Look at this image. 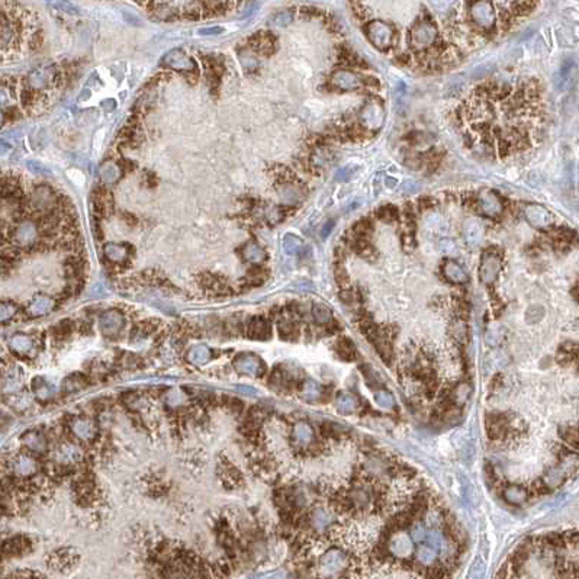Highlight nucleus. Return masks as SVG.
<instances>
[{"label":"nucleus","mask_w":579,"mask_h":579,"mask_svg":"<svg viewBox=\"0 0 579 579\" xmlns=\"http://www.w3.org/2000/svg\"><path fill=\"white\" fill-rule=\"evenodd\" d=\"M350 571L348 553L341 547H328L315 565V575L319 579H344Z\"/></svg>","instance_id":"1"},{"label":"nucleus","mask_w":579,"mask_h":579,"mask_svg":"<svg viewBox=\"0 0 579 579\" xmlns=\"http://www.w3.org/2000/svg\"><path fill=\"white\" fill-rule=\"evenodd\" d=\"M513 419L507 414L492 412L486 415V436L494 441H502L513 434Z\"/></svg>","instance_id":"2"},{"label":"nucleus","mask_w":579,"mask_h":579,"mask_svg":"<svg viewBox=\"0 0 579 579\" xmlns=\"http://www.w3.org/2000/svg\"><path fill=\"white\" fill-rule=\"evenodd\" d=\"M367 37L370 42L378 50H388L392 47L395 40V29L392 25L383 20H373L366 26Z\"/></svg>","instance_id":"3"},{"label":"nucleus","mask_w":579,"mask_h":579,"mask_svg":"<svg viewBox=\"0 0 579 579\" xmlns=\"http://www.w3.org/2000/svg\"><path fill=\"white\" fill-rule=\"evenodd\" d=\"M415 543L411 540L409 534L404 531H397L389 536V539L385 541L386 550L391 556V559L395 560H408L415 550Z\"/></svg>","instance_id":"4"},{"label":"nucleus","mask_w":579,"mask_h":579,"mask_svg":"<svg viewBox=\"0 0 579 579\" xmlns=\"http://www.w3.org/2000/svg\"><path fill=\"white\" fill-rule=\"evenodd\" d=\"M56 203H57V196L51 186L38 184L32 189L31 196H29V205L35 212L47 215V214L53 212Z\"/></svg>","instance_id":"5"},{"label":"nucleus","mask_w":579,"mask_h":579,"mask_svg":"<svg viewBox=\"0 0 579 579\" xmlns=\"http://www.w3.org/2000/svg\"><path fill=\"white\" fill-rule=\"evenodd\" d=\"M501 272V257L497 253L486 251L482 257L480 267H479V278L482 283L492 285Z\"/></svg>","instance_id":"6"},{"label":"nucleus","mask_w":579,"mask_h":579,"mask_svg":"<svg viewBox=\"0 0 579 579\" xmlns=\"http://www.w3.org/2000/svg\"><path fill=\"white\" fill-rule=\"evenodd\" d=\"M437 40V28L434 23L425 20L419 22L414 26L411 32V44L417 48H425L436 42Z\"/></svg>","instance_id":"7"},{"label":"nucleus","mask_w":579,"mask_h":579,"mask_svg":"<svg viewBox=\"0 0 579 579\" xmlns=\"http://www.w3.org/2000/svg\"><path fill=\"white\" fill-rule=\"evenodd\" d=\"M163 64L166 67H169V68H173L176 71H183L184 74L198 71V65L195 62V60L189 57L184 51L177 50V48L172 50L170 53L166 54V57L163 60Z\"/></svg>","instance_id":"8"},{"label":"nucleus","mask_w":579,"mask_h":579,"mask_svg":"<svg viewBox=\"0 0 579 579\" xmlns=\"http://www.w3.org/2000/svg\"><path fill=\"white\" fill-rule=\"evenodd\" d=\"M470 15L473 22L483 29H491L495 23V10L491 1L473 3L470 7Z\"/></svg>","instance_id":"9"},{"label":"nucleus","mask_w":579,"mask_h":579,"mask_svg":"<svg viewBox=\"0 0 579 579\" xmlns=\"http://www.w3.org/2000/svg\"><path fill=\"white\" fill-rule=\"evenodd\" d=\"M478 206H479L480 212L489 218H497L504 211L502 200L499 199L498 195H495L491 190L480 192V195L478 196Z\"/></svg>","instance_id":"10"},{"label":"nucleus","mask_w":579,"mask_h":579,"mask_svg":"<svg viewBox=\"0 0 579 579\" xmlns=\"http://www.w3.org/2000/svg\"><path fill=\"white\" fill-rule=\"evenodd\" d=\"M38 224L35 221L31 220H23L20 221L15 231L12 232V238L15 242H18L19 245H31V244H37V238H38Z\"/></svg>","instance_id":"11"},{"label":"nucleus","mask_w":579,"mask_h":579,"mask_svg":"<svg viewBox=\"0 0 579 579\" xmlns=\"http://www.w3.org/2000/svg\"><path fill=\"white\" fill-rule=\"evenodd\" d=\"M524 215H525V220L530 222V225L537 230H546L553 224L552 214L546 208L539 206V205H528L524 209Z\"/></svg>","instance_id":"12"},{"label":"nucleus","mask_w":579,"mask_h":579,"mask_svg":"<svg viewBox=\"0 0 579 579\" xmlns=\"http://www.w3.org/2000/svg\"><path fill=\"white\" fill-rule=\"evenodd\" d=\"M292 440L296 447H299L302 450H308L312 446V443L315 441V434H314L312 425L306 421H299L298 424H295L293 433H292Z\"/></svg>","instance_id":"13"},{"label":"nucleus","mask_w":579,"mask_h":579,"mask_svg":"<svg viewBox=\"0 0 579 579\" xmlns=\"http://www.w3.org/2000/svg\"><path fill=\"white\" fill-rule=\"evenodd\" d=\"M331 83L334 84V87H337L339 90H344V92H351V90H357L361 87V80L360 77L350 71V70H339L333 74L331 77Z\"/></svg>","instance_id":"14"},{"label":"nucleus","mask_w":579,"mask_h":579,"mask_svg":"<svg viewBox=\"0 0 579 579\" xmlns=\"http://www.w3.org/2000/svg\"><path fill=\"white\" fill-rule=\"evenodd\" d=\"M360 120L361 123L369 128V129H378L382 122H383V109L379 103L376 102H370L367 103L361 114H360Z\"/></svg>","instance_id":"15"},{"label":"nucleus","mask_w":579,"mask_h":579,"mask_svg":"<svg viewBox=\"0 0 579 579\" xmlns=\"http://www.w3.org/2000/svg\"><path fill=\"white\" fill-rule=\"evenodd\" d=\"M54 79H56V70L53 67L38 68L29 74L28 84L31 90H42L47 89L51 83H54Z\"/></svg>","instance_id":"16"},{"label":"nucleus","mask_w":579,"mask_h":579,"mask_svg":"<svg viewBox=\"0 0 579 579\" xmlns=\"http://www.w3.org/2000/svg\"><path fill=\"white\" fill-rule=\"evenodd\" d=\"M132 247L129 244H116V242H108L103 245V254L105 257L115 264H122L125 263L132 254Z\"/></svg>","instance_id":"17"},{"label":"nucleus","mask_w":579,"mask_h":579,"mask_svg":"<svg viewBox=\"0 0 579 579\" xmlns=\"http://www.w3.org/2000/svg\"><path fill=\"white\" fill-rule=\"evenodd\" d=\"M29 549H31V543L26 537H13L1 544L0 553L6 558H13V556L25 555Z\"/></svg>","instance_id":"18"},{"label":"nucleus","mask_w":579,"mask_h":579,"mask_svg":"<svg viewBox=\"0 0 579 579\" xmlns=\"http://www.w3.org/2000/svg\"><path fill=\"white\" fill-rule=\"evenodd\" d=\"M414 558H415V562L418 563V566H419L422 571H427V569H430L431 566L437 565L439 552L434 550V549H433L431 546H428V544H419V546L414 550Z\"/></svg>","instance_id":"19"},{"label":"nucleus","mask_w":579,"mask_h":579,"mask_svg":"<svg viewBox=\"0 0 579 579\" xmlns=\"http://www.w3.org/2000/svg\"><path fill=\"white\" fill-rule=\"evenodd\" d=\"M250 42L253 50L263 56H272L276 50V40L270 32H259L251 38Z\"/></svg>","instance_id":"20"},{"label":"nucleus","mask_w":579,"mask_h":579,"mask_svg":"<svg viewBox=\"0 0 579 579\" xmlns=\"http://www.w3.org/2000/svg\"><path fill=\"white\" fill-rule=\"evenodd\" d=\"M247 334L253 340H267L272 336V327L263 317H254L247 327Z\"/></svg>","instance_id":"21"},{"label":"nucleus","mask_w":579,"mask_h":579,"mask_svg":"<svg viewBox=\"0 0 579 579\" xmlns=\"http://www.w3.org/2000/svg\"><path fill=\"white\" fill-rule=\"evenodd\" d=\"M203 65H205L209 86H217L221 80L222 73H224L222 60L220 57H215V56H206V57H203Z\"/></svg>","instance_id":"22"},{"label":"nucleus","mask_w":579,"mask_h":579,"mask_svg":"<svg viewBox=\"0 0 579 579\" xmlns=\"http://www.w3.org/2000/svg\"><path fill=\"white\" fill-rule=\"evenodd\" d=\"M241 257L244 259V261L253 264V266H259L266 260V251L254 241H248L241 247Z\"/></svg>","instance_id":"23"},{"label":"nucleus","mask_w":579,"mask_h":579,"mask_svg":"<svg viewBox=\"0 0 579 579\" xmlns=\"http://www.w3.org/2000/svg\"><path fill=\"white\" fill-rule=\"evenodd\" d=\"M565 480H566V472L560 466H553L546 470L541 479V485L544 486L546 491H552L562 486Z\"/></svg>","instance_id":"24"},{"label":"nucleus","mask_w":579,"mask_h":579,"mask_svg":"<svg viewBox=\"0 0 579 579\" xmlns=\"http://www.w3.org/2000/svg\"><path fill=\"white\" fill-rule=\"evenodd\" d=\"M502 498L505 502L520 507L527 502L528 499V491L521 486V485H508L502 489Z\"/></svg>","instance_id":"25"},{"label":"nucleus","mask_w":579,"mask_h":579,"mask_svg":"<svg viewBox=\"0 0 579 579\" xmlns=\"http://www.w3.org/2000/svg\"><path fill=\"white\" fill-rule=\"evenodd\" d=\"M324 394H325V389H324L319 383H317L315 380H312V379H306V380L302 383V386H300V395H302L303 399L308 401V402H318V401H322V399L325 398Z\"/></svg>","instance_id":"26"},{"label":"nucleus","mask_w":579,"mask_h":579,"mask_svg":"<svg viewBox=\"0 0 579 579\" xmlns=\"http://www.w3.org/2000/svg\"><path fill=\"white\" fill-rule=\"evenodd\" d=\"M443 275L444 278L456 285H462L467 282V273L463 270V267L460 264H458L453 260H447L443 266Z\"/></svg>","instance_id":"27"},{"label":"nucleus","mask_w":579,"mask_h":579,"mask_svg":"<svg viewBox=\"0 0 579 579\" xmlns=\"http://www.w3.org/2000/svg\"><path fill=\"white\" fill-rule=\"evenodd\" d=\"M336 408H337V411L340 414L350 415V414L356 412L360 408V401L354 395H351L348 392H341L336 398Z\"/></svg>","instance_id":"28"},{"label":"nucleus","mask_w":579,"mask_h":579,"mask_svg":"<svg viewBox=\"0 0 579 579\" xmlns=\"http://www.w3.org/2000/svg\"><path fill=\"white\" fill-rule=\"evenodd\" d=\"M334 522V516L330 511H325L324 508H317L309 514V524H312V527L315 530L324 531L327 530L331 524Z\"/></svg>","instance_id":"29"},{"label":"nucleus","mask_w":579,"mask_h":579,"mask_svg":"<svg viewBox=\"0 0 579 579\" xmlns=\"http://www.w3.org/2000/svg\"><path fill=\"white\" fill-rule=\"evenodd\" d=\"M16 35V29L13 22L9 19L4 10L0 9V45H9Z\"/></svg>","instance_id":"30"},{"label":"nucleus","mask_w":579,"mask_h":579,"mask_svg":"<svg viewBox=\"0 0 579 579\" xmlns=\"http://www.w3.org/2000/svg\"><path fill=\"white\" fill-rule=\"evenodd\" d=\"M334 348H336L337 356L344 361H353L357 359V348L354 346V343L347 337L339 339L334 344Z\"/></svg>","instance_id":"31"},{"label":"nucleus","mask_w":579,"mask_h":579,"mask_svg":"<svg viewBox=\"0 0 579 579\" xmlns=\"http://www.w3.org/2000/svg\"><path fill=\"white\" fill-rule=\"evenodd\" d=\"M100 179H102V181L105 183V184H112V183H115V181H118L119 180V177H120V174H122V170H120V167H119V164H116V163H114V161H105L102 166H100Z\"/></svg>","instance_id":"32"},{"label":"nucleus","mask_w":579,"mask_h":579,"mask_svg":"<svg viewBox=\"0 0 579 579\" xmlns=\"http://www.w3.org/2000/svg\"><path fill=\"white\" fill-rule=\"evenodd\" d=\"M483 234H485L483 227L479 222H476V221H470L464 227V238H466L469 245L480 244V241L483 240Z\"/></svg>","instance_id":"33"},{"label":"nucleus","mask_w":579,"mask_h":579,"mask_svg":"<svg viewBox=\"0 0 579 579\" xmlns=\"http://www.w3.org/2000/svg\"><path fill=\"white\" fill-rule=\"evenodd\" d=\"M54 306V300L48 296H38L28 308L29 315L32 317H38V315H44L47 314L51 308Z\"/></svg>","instance_id":"34"},{"label":"nucleus","mask_w":579,"mask_h":579,"mask_svg":"<svg viewBox=\"0 0 579 579\" xmlns=\"http://www.w3.org/2000/svg\"><path fill=\"white\" fill-rule=\"evenodd\" d=\"M312 318L317 324L319 325H330V322L333 321V312L328 306L322 305V303H314L312 309H311Z\"/></svg>","instance_id":"35"},{"label":"nucleus","mask_w":579,"mask_h":579,"mask_svg":"<svg viewBox=\"0 0 579 579\" xmlns=\"http://www.w3.org/2000/svg\"><path fill=\"white\" fill-rule=\"evenodd\" d=\"M279 192V196H280V200L283 202V203H286V205H293V203H296L299 199H300V190L295 186V184H290V183H286V184H282V187L278 190Z\"/></svg>","instance_id":"36"},{"label":"nucleus","mask_w":579,"mask_h":579,"mask_svg":"<svg viewBox=\"0 0 579 579\" xmlns=\"http://www.w3.org/2000/svg\"><path fill=\"white\" fill-rule=\"evenodd\" d=\"M9 346H10V348H12L15 353H18V354H25L28 350H31L32 341H31L29 337H26V336H23V334H16V336H13V337L10 339Z\"/></svg>","instance_id":"37"},{"label":"nucleus","mask_w":579,"mask_h":579,"mask_svg":"<svg viewBox=\"0 0 579 579\" xmlns=\"http://www.w3.org/2000/svg\"><path fill=\"white\" fill-rule=\"evenodd\" d=\"M278 331H279L280 337L285 339V340L296 339L298 334H299L296 324L289 321V319H282V321H279V324H278Z\"/></svg>","instance_id":"38"},{"label":"nucleus","mask_w":579,"mask_h":579,"mask_svg":"<svg viewBox=\"0 0 579 579\" xmlns=\"http://www.w3.org/2000/svg\"><path fill=\"white\" fill-rule=\"evenodd\" d=\"M302 240L300 238H298L296 235H293V234H288V235H285V238H283V250L288 253V254H290V256H293V254H298L300 250H302Z\"/></svg>","instance_id":"39"},{"label":"nucleus","mask_w":579,"mask_h":579,"mask_svg":"<svg viewBox=\"0 0 579 579\" xmlns=\"http://www.w3.org/2000/svg\"><path fill=\"white\" fill-rule=\"evenodd\" d=\"M375 402L383 409H392L395 406V399L392 394H389L385 389H379L375 392Z\"/></svg>","instance_id":"40"},{"label":"nucleus","mask_w":579,"mask_h":579,"mask_svg":"<svg viewBox=\"0 0 579 579\" xmlns=\"http://www.w3.org/2000/svg\"><path fill=\"white\" fill-rule=\"evenodd\" d=\"M559 434H560L562 440L566 444L572 446L574 449L578 447V430H577V427H563V428H560Z\"/></svg>","instance_id":"41"},{"label":"nucleus","mask_w":579,"mask_h":579,"mask_svg":"<svg viewBox=\"0 0 579 579\" xmlns=\"http://www.w3.org/2000/svg\"><path fill=\"white\" fill-rule=\"evenodd\" d=\"M427 528L421 522L415 521L409 527V537L414 543H422L425 540Z\"/></svg>","instance_id":"42"},{"label":"nucleus","mask_w":579,"mask_h":579,"mask_svg":"<svg viewBox=\"0 0 579 579\" xmlns=\"http://www.w3.org/2000/svg\"><path fill=\"white\" fill-rule=\"evenodd\" d=\"M452 334H453V339H455L456 341H459V343H464V341H466V339H467V328H466L464 321L458 319V321L453 322V325H452Z\"/></svg>","instance_id":"43"},{"label":"nucleus","mask_w":579,"mask_h":579,"mask_svg":"<svg viewBox=\"0 0 579 579\" xmlns=\"http://www.w3.org/2000/svg\"><path fill=\"white\" fill-rule=\"evenodd\" d=\"M18 311V306L13 302H0V322L9 321Z\"/></svg>","instance_id":"44"},{"label":"nucleus","mask_w":579,"mask_h":579,"mask_svg":"<svg viewBox=\"0 0 579 579\" xmlns=\"http://www.w3.org/2000/svg\"><path fill=\"white\" fill-rule=\"evenodd\" d=\"M361 372H363V378L366 379V382H367V385L370 386V388H373V389H376V388H382V382H380V379L378 378V375L370 369V367H367V366H363L361 367Z\"/></svg>","instance_id":"45"},{"label":"nucleus","mask_w":579,"mask_h":579,"mask_svg":"<svg viewBox=\"0 0 579 579\" xmlns=\"http://www.w3.org/2000/svg\"><path fill=\"white\" fill-rule=\"evenodd\" d=\"M543 315H544V309L541 308V306H531V308H528L527 309V312H525V321L528 322V324H536V322H539L541 318H543Z\"/></svg>","instance_id":"46"},{"label":"nucleus","mask_w":579,"mask_h":579,"mask_svg":"<svg viewBox=\"0 0 579 579\" xmlns=\"http://www.w3.org/2000/svg\"><path fill=\"white\" fill-rule=\"evenodd\" d=\"M397 217H398V212L394 206H382L378 211V218L385 222H391V221L397 220Z\"/></svg>","instance_id":"47"},{"label":"nucleus","mask_w":579,"mask_h":579,"mask_svg":"<svg viewBox=\"0 0 579 579\" xmlns=\"http://www.w3.org/2000/svg\"><path fill=\"white\" fill-rule=\"evenodd\" d=\"M356 172H357V167H356V166H346V167H343V169H340V170L337 172V174H336V180H337V181L346 183V181L351 180V179L356 176Z\"/></svg>","instance_id":"48"},{"label":"nucleus","mask_w":579,"mask_h":579,"mask_svg":"<svg viewBox=\"0 0 579 579\" xmlns=\"http://www.w3.org/2000/svg\"><path fill=\"white\" fill-rule=\"evenodd\" d=\"M572 61H565V64L562 65V68L559 70V80H558V86L560 87L563 81H568L571 79L572 74Z\"/></svg>","instance_id":"49"},{"label":"nucleus","mask_w":579,"mask_h":579,"mask_svg":"<svg viewBox=\"0 0 579 579\" xmlns=\"http://www.w3.org/2000/svg\"><path fill=\"white\" fill-rule=\"evenodd\" d=\"M240 60H241V64H242V67H244L245 70H256V68L259 67L257 58L254 57V56H251L250 53H242V54L240 56Z\"/></svg>","instance_id":"50"},{"label":"nucleus","mask_w":579,"mask_h":579,"mask_svg":"<svg viewBox=\"0 0 579 579\" xmlns=\"http://www.w3.org/2000/svg\"><path fill=\"white\" fill-rule=\"evenodd\" d=\"M67 176H68V179H70L76 186H83L84 181H86L84 174L81 173L80 170H77V169H70V170L67 172Z\"/></svg>","instance_id":"51"},{"label":"nucleus","mask_w":579,"mask_h":579,"mask_svg":"<svg viewBox=\"0 0 579 579\" xmlns=\"http://www.w3.org/2000/svg\"><path fill=\"white\" fill-rule=\"evenodd\" d=\"M58 337H65L71 333V322L70 321H61L60 324L56 325V328L53 330Z\"/></svg>","instance_id":"52"},{"label":"nucleus","mask_w":579,"mask_h":579,"mask_svg":"<svg viewBox=\"0 0 579 579\" xmlns=\"http://www.w3.org/2000/svg\"><path fill=\"white\" fill-rule=\"evenodd\" d=\"M292 20V13L290 12H280L278 15H275L273 18V23L278 26H286Z\"/></svg>","instance_id":"53"},{"label":"nucleus","mask_w":579,"mask_h":579,"mask_svg":"<svg viewBox=\"0 0 579 579\" xmlns=\"http://www.w3.org/2000/svg\"><path fill=\"white\" fill-rule=\"evenodd\" d=\"M499 341H501V334H499V330L498 328H492V330H489L488 331V334H486V343L489 344V346H498L499 344Z\"/></svg>","instance_id":"54"},{"label":"nucleus","mask_w":579,"mask_h":579,"mask_svg":"<svg viewBox=\"0 0 579 579\" xmlns=\"http://www.w3.org/2000/svg\"><path fill=\"white\" fill-rule=\"evenodd\" d=\"M440 250L444 254H453L456 251V245L452 240H441L440 241Z\"/></svg>","instance_id":"55"},{"label":"nucleus","mask_w":579,"mask_h":579,"mask_svg":"<svg viewBox=\"0 0 579 579\" xmlns=\"http://www.w3.org/2000/svg\"><path fill=\"white\" fill-rule=\"evenodd\" d=\"M340 298H341L344 302H347V303H353V302H356V300L359 299V293L353 289H346L340 293Z\"/></svg>","instance_id":"56"},{"label":"nucleus","mask_w":579,"mask_h":579,"mask_svg":"<svg viewBox=\"0 0 579 579\" xmlns=\"http://www.w3.org/2000/svg\"><path fill=\"white\" fill-rule=\"evenodd\" d=\"M266 217H267V220H270V221H280L282 218H283V212L279 209V208H270L269 211H267V214H266Z\"/></svg>","instance_id":"57"},{"label":"nucleus","mask_w":579,"mask_h":579,"mask_svg":"<svg viewBox=\"0 0 579 579\" xmlns=\"http://www.w3.org/2000/svg\"><path fill=\"white\" fill-rule=\"evenodd\" d=\"M119 167H120V170L122 172H132V170H135L137 169V164L132 161V160H122V163L119 164Z\"/></svg>","instance_id":"58"},{"label":"nucleus","mask_w":579,"mask_h":579,"mask_svg":"<svg viewBox=\"0 0 579 579\" xmlns=\"http://www.w3.org/2000/svg\"><path fill=\"white\" fill-rule=\"evenodd\" d=\"M334 225H336V222L333 221V220H330L325 225H324V228H322V232H321V237H322V240H325L330 234H331V231H333V228H334Z\"/></svg>","instance_id":"59"},{"label":"nucleus","mask_w":579,"mask_h":579,"mask_svg":"<svg viewBox=\"0 0 579 579\" xmlns=\"http://www.w3.org/2000/svg\"><path fill=\"white\" fill-rule=\"evenodd\" d=\"M200 32V35H218V34H221L222 32V28H205V29H200L199 31Z\"/></svg>","instance_id":"60"},{"label":"nucleus","mask_w":579,"mask_h":579,"mask_svg":"<svg viewBox=\"0 0 579 579\" xmlns=\"http://www.w3.org/2000/svg\"><path fill=\"white\" fill-rule=\"evenodd\" d=\"M31 44H32V48H38V47L42 44V35H41V32H37V34L32 35Z\"/></svg>","instance_id":"61"},{"label":"nucleus","mask_w":579,"mask_h":579,"mask_svg":"<svg viewBox=\"0 0 579 579\" xmlns=\"http://www.w3.org/2000/svg\"><path fill=\"white\" fill-rule=\"evenodd\" d=\"M1 122H3V115L0 114V123H1Z\"/></svg>","instance_id":"62"},{"label":"nucleus","mask_w":579,"mask_h":579,"mask_svg":"<svg viewBox=\"0 0 579 579\" xmlns=\"http://www.w3.org/2000/svg\"><path fill=\"white\" fill-rule=\"evenodd\" d=\"M517 579H528V578H517Z\"/></svg>","instance_id":"63"}]
</instances>
